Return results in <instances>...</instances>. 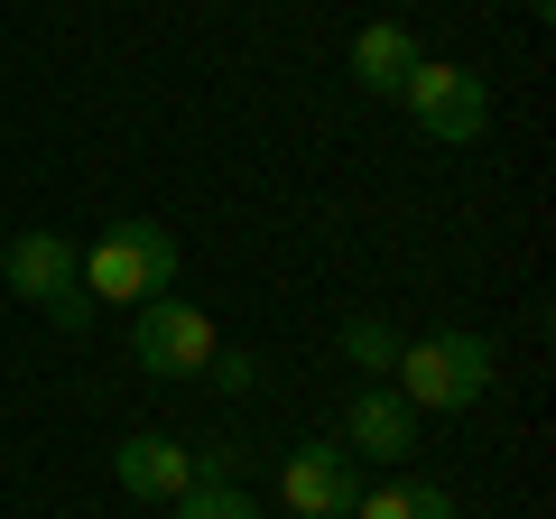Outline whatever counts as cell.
Returning <instances> with one entry per match:
<instances>
[{"mask_svg":"<svg viewBox=\"0 0 556 519\" xmlns=\"http://www.w3.org/2000/svg\"><path fill=\"white\" fill-rule=\"evenodd\" d=\"M177 519H260V501H241L232 482H195V492L177 501Z\"/></svg>","mask_w":556,"mask_h":519,"instance_id":"7c38bea8","label":"cell"},{"mask_svg":"<svg viewBox=\"0 0 556 519\" xmlns=\"http://www.w3.org/2000/svg\"><path fill=\"white\" fill-rule=\"evenodd\" d=\"M278 501L298 519H353V501H362L353 455H343V445H298V455L278 464Z\"/></svg>","mask_w":556,"mask_h":519,"instance_id":"52a82bcc","label":"cell"},{"mask_svg":"<svg viewBox=\"0 0 556 519\" xmlns=\"http://www.w3.org/2000/svg\"><path fill=\"white\" fill-rule=\"evenodd\" d=\"M417 65H427V56H417V38H408L399 20H371V28L353 38V84H362V93H399Z\"/></svg>","mask_w":556,"mask_h":519,"instance_id":"9c48e42d","label":"cell"},{"mask_svg":"<svg viewBox=\"0 0 556 519\" xmlns=\"http://www.w3.org/2000/svg\"><path fill=\"white\" fill-rule=\"evenodd\" d=\"M112 482H121L130 501H186V492H195V445L139 427V436L112 445Z\"/></svg>","mask_w":556,"mask_h":519,"instance_id":"ba28073f","label":"cell"},{"mask_svg":"<svg viewBox=\"0 0 556 519\" xmlns=\"http://www.w3.org/2000/svg\"><path fill=\"white\" fill-rule=\"evenodd\" d=\"M0 279H10V298H28L38 316H56L65 334L93 325V298H84V251H75L65 232H20L10 251H0Z\"/></svg>","mask_w":556,"mask_h":519,"instance_id":"7a4b0ae2","label":"cell"},{"mask_svg":"<svg viewBox=\"0 0 556 519\" xmlns=\"http://www.w3.org/2000/svg\"><path fill=\"white\" fill-rule=\"evenodd\" d=\"M177 279V232H159V223H112V232L84 251V298H159V288Z\"/></svg>","mask_w":556,"mask_h":519,"instance_id":"3957f363","label":"cell"},{"mask_svg":"<svg viewBox=\"0 0 556 519\" xmlns=\"http://www.w3.org/2000/svg\"><path fill=\"white\" fill-rule=\"evenodd\" d=\"M130 353H139V371H159V380H204V362H214L223 343H214V325H204V306L149 298L130 316Z\"/></svg>","mask_w":556,"mask_h":519,"instance_id":"277c9868","label":"cell"},{"mask_svg":"<svg viewBox=\"0 0 556 519\" xmlns=\"http://www.w3.org/2000/svg\"><path fill=\"white\" fill-rule=\"evenodd\" d=\"M399 102H408L417 130H427V140H445V149H464V140H482V130H492V93H482L473 65H417V75L399 84Z\"/></svg>","mask_w":556,"mask_h":519,"instance_id":"5b68a950","label":"cell"},{"mask_svg":"<svg viewBox=\"0 0 556 519\" xmlns=\"http://www.w3.org/2000/svg\"><path fill=\"white\" fill-rule=\"evenodd\" d=\"M334 445L353 464H399V455H417V408L399 390H353L334 418Z\"/></svg>","mask_w":556,"mask_h":519,"instance_id":"8992f818","label":"cell"},{"mask_svg":"<svg viewBox=\"0 0 556 519\" xmlns=\"http://www.w3.org/2000/svg\"><path fill=\"white\" fill-rule=\"evenodd\" d=\"M204 380H214L223 400H241V390L260 380V362H251V353H214V362H204Z\"/></svg>","mask_w":556,"mask_h":519,"instance_id":"4fadbf2b","label":"cell"},{"mask_svg":"<svg viewBox=\"0 0 556 519\" xmlns=\"http://www.w3.org/2000/svg\"><path fill=\"white\" fill-rule=\"evenodd\" d=\"M343 362H353V371H390V362H399V334H390L380 316H353V325H343Z\"/></svg>","mask_w":556,"mask_h":519,"instance_id":"8fae6325","label":"cell"},{"mask_svg":"<svg viewBox=\"0 0 556 519\" xmlns=\"http://www.w3.org/2000/svg\"><path fill=\"white\" fill-rule=\"evenodd\" d=\"M353 519H455V492H437V482H380V492L353 501Z\"/></svg>","mask_w":556,"mask_h":519,"instance_id":"30bf717a","label":"cell"},{"mask_svg":"<svg viewBox=\"0 0 556 519\" xmlns=\"http://www.w3.org/2000/svg\"><path fill=\"white\" fill-rule=\"evenodd\" d=\"M390 371H399V400L427 418V408H473L501 380V362H492L482 334H427V343H399Z\"/></svg>","mask_w":556,"mask_h":519,"instance_id":"6da1fadb","label":"cell"}]
</instances>
